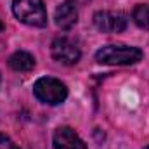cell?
<instances>
[{
    "label": "cell",
    "instance_id": "1",
    "mask_svg": "<svg viewBox=\"0 0 149 149\" xmlns=\"http://www.w3.org/2000/svg\"><path fill=\"white\" fill-rule=\"evenodd\" d=\"M95 59L101 64L130 66L142 59V50L130 45H106L95 52Z\"/></svg>",
    "mask_w": 149,
    "mask_h": 149
},
{
    "label": "cell",
    "instance_id": "2",
    "mask_svg": "<svg viewBox=\"0 0 149 149\" xmlns=\"http://www.w3.org/2000/svg\"><path fill=\"white\" fill-rule=\"evenodd\" d=\"M12 12L21 23L28 26L43 28L47 24V10L42 0H14Z\"/></svg>",
    "mask_w": 149,
    "mask_h": 149
},
{
    "label": "cell",
    "instance_id": "3",
    "mask_svg": "<svg viewBox=\"0 0 149 149\" xmlns=\"http://www.w3.org/2000/svg\"><path fill=\"white\" fill-rule=\"evenodd\" d=\"M33 94L37 95L38 101L50 104V106H56V104H61L66 101L68 88L61 80L52 78V76H43V78H38L35 81Z\"/></svg>",
    "mask_w": 149,
    "mask_h": 149
},
{
    "label": "cell",
    "instance_id": "4",
    "mask_svg": "<svg viewBox=\"0 0 149 149\" xmlns=\"http://www.w3.org/2000/svg\"><path fill=\"white\" fill-rule=\"evenodd\" d=\"M50 54H52V57H54L57 63L66 64V66L76 64V63L80 61V56H81L80 47L66 37H59L52 42V45H50Z\"/></svg>",
    "mask_w": 149,
    "mask_h": 149
},
{
    "label": "cell",
    "instance_id": "5",
    "mask_svg": "<svg viewBox=\"0 0 149 149\" xmlns=\"http://www.w3.org/2000/svg\"><path fill=\"white\" fill-rule=\"evenodd\" d=\"M127 16L114 10H99L94 16V24L102 33H121L127 28Z\"/></svg>",
    "mask_w": 149,
    "mask_h": 149
},
{
    "label": "cell",
    "instance_id": "6",
    "mask_svg": "<svg viewBox=\"0 0 149 149\" xmlns=\"http://www.w3.org/2000/svg\"><path fill=\"white\" fill-rule=\"evenodd\" d=\"M54 149H87V144L71 127H59L54 134Z\"/></svg>",
    "mask_w": 149,
    "mask_h": 149
},
{
    "label": "cell",
    "instance_id": "7",
    "mask_svg": "<svg viewBox=\"0 0 149 149\" xmlns=\"http://www.w3.org/2000/svg\"><path fill=\"white\" fill-rule=\"evenodd\" d=\"M54 19H56V24L61 30H71L76 24V21H78V10H76V5H74V0L63 2L56 9Z\"/></svg>",
    "mask_w": 149,
    "mask_h": 149
},
{
    "label": "cell",
    "instance_id": "8",
    "mask_svg": "<svg viewBox=\"0 0 149 149\" xmlns=\"http://www.w3.org/2000/svg\"><path fill=\"white\" fill-rule=\"evenodd\" d=\"M9 66L14 70V71H19V73H28L35 68V57L30 54V52H24V50H17L14 52L10 57H9Z\"/></svg>",
    "mask_w": 149,
    "mask_h": 149
},
{
    "label": "cell",
    "instance_id": "9",
    "mask_svg": "<svg viewBox=\"0 0 149 149\" xmlns=\"http://www.w3.org/2000/svg\"><path fill=\"white\" fill-rule=\"evenodd\" d=\"M132 17H134V21H135V24H137L139 28L149 30V5L139 3V5L134 9Z\"/></svg>",
    "mask_w": 149,
    "mask_h": 149
},
{
    "label": "cell",
    "instance_id": "10",
    "mask_svg": "<svg viewBox=\"0 0 149 149\" xmlns=\"http://www.w3.org/2000/svg\"><path fill=\"white\" fill-rule=\"evenodd\" d=\"M0 149H19L7 135H3V134H0Z\"/></svg>",
    "mask_w": 149,
    "mask_h": 149
},
{
    "label": "cell",
    "instance_id": "11",
    "mask_svg": "<svg viewBox=\"0 0 149 149\" xmlns=\"http://www.w3.org/2000/svg\"><path fill=\"white\" fill-rule=\"evenodd\" d=\"M2 30H3V24H2V23H0V31H2Z\"/></svg>",
    "mask_w": 149,
    "mask_h": 149
},
{
    "label": "cell",
    "instance_id": "12",
    "mask_svg": "<svg viewBox=\"0 0 149 149\" xmlns=\"http://www.w3.org/2000/svg\"><path fill=\"white\" fill-rule=\"evenodd\" d=\"M144 149H149V146H146V148H144Z\"/></svg>",
    "mask_w": 149,
    "mask_h": 149
}]
</instances>
